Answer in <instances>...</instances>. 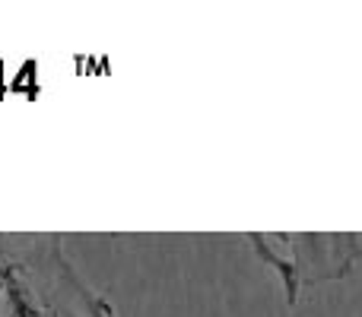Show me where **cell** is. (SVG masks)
Segmentation results:
<instances>
[{"mask_svg":"<svg viewBox=\"0 0 362 317\" xmlns=\"http://www.w3.org/2000/svg\"><path fill=\"white\" fill-rule=\"evenodd\" d=\"M0 317H118L54 232H0Z\"/></svg>","mask_w":362,"mask_h":317,"instance_id":"cell-1","label":"cell"},{"mask_svg":"<svg viewBox=\"0 0 362 317\" xmlns=\"http://www.w3.org/2000/svg\"><path fill=\"white\" fill-rule=\"evenodd\" d=\"M248 241L251 251L270 270L280 273L289 305L299 301L302 289L346 276L362 254V235H305V232L264 235V232H255L248 235Z\"/></svg>","mask_w":362,"mask_h":317,"instance_id":"cell-2","label":"cell"}]
</instances>
